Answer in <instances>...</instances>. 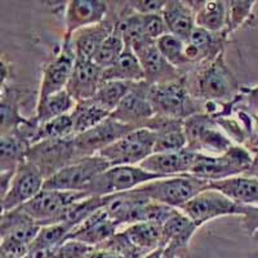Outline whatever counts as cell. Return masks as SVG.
I'll list each match as a JSON object with an SVG mask.
<instances>
[{"label":"cell","instance_id":"obj_24","mask_svg":"<svg viewBox=\"0 0 258 258\" xmlns=\"http://www.w3.org/2000/svg\"><path fill=\"white\" fill-rule=\"evenodd\" d=\"M40 230L41 226L21 208L2 212V220H0L2 238H11L26 245H31Z\"/></svg>","mask_w":258,"mask_h":258},{"label":"cell","instance_id":"obj_47","mask_svg":"<svg viewBox=\"0 0 258 258\" xmlns=\"http://www.w3.org/2000/svg\"><path fill=\"white\" fill-rule=\"evenodd\" d=\"M241 96L243 101H245L246 107L249 109L250 114H258V85L253 88H241Z\"/></svg>","mask_w":258,"mask_h":258},{"label":"cell","instance_id":"obj_28","mask_svg":"<svg viewBox=\"0 0 258 258\" xmlns=\"http://www.w3.org/2000/svg\"><path fill=\"white\" fill-rule=\"evenodd\" d=\"M120 80V82L140 83L145 82V73L131 44L126 43L125 49L111 68L102 70V83Z\"/></svg>","mask_w":258,"mask_h":258},{"label":"cell","instance_id":"obj_23","mask_svg":"<svg viewBox=\"0 0 258 258\" xmlns=\"http://www.w3.org/2000/svg\"><path fill=\"white\" fill-rule=\"evenodd\" d=\"M198 229L199 227L183 212L176 208L163 223L161 246H170L179 252L187 253L188 244Z\"/></svg>","mask_w":258,"mask_h":258},{"label":"cell","instance_id":"obj_39","mask_svg":"<svg viewBox=\"0 0 258 258\" xmlns=\"http://www.w3.org/2000/svg\"><path fill=\"white\" fill-rule=\"evenodd\" d=\"M227 4V27L225 34L227 36L240 29L252 17V11L254 8V0H231L226 2Z\"/></svg>","mask_w":258,"mask_h":258},{"label":"cell","instance_id":"obj_2","mask_svg":"<svg viewBox=\"0 0 258 258\" xmlns=\"http://www.w3.org/2000/svg\"><path fill=\"white\" fill-rule=\"evenodd\" d=\"M209 187H211V181L198 178L192 174H183V176L154 179L144 185H140L135 190L145 194L154 202L179 209Z\"/></svg>","mask_w":258,"mask_h":258},{"label":"cell","instance_id":"obj_51","mask_svg":"<svg viewBox=\"0 0 258 258\" xmlns=\"http://www.w3.org/2000/svg\"><path fill=\"white\" fill-rule=\"evenodd\" d=\"M187 253L179 252V250L174 249V248H165V253L163 258H186Z\"/></svg>","mask_w":258,"mask_h":258},{"label":"cell","instance_id":"obj_37","mask_svg":"<svg viewBox=\"0 0 258 258\" xmlns=\"http://www.w3.org/2000/svg\"><path fill=\"white\" fill-rule=\"evenodd\" d=\"M74 124L70 114L52 119L47 123H39L34 145L48 140H64L74 137Z\"/></svg>","mask_w":258,"mask_h":258},{"label":"cell","instance_id":"obj_14","mask_svg":"<svg viewBox=\"0 0 258 258\" xmlns=\"http://www.w3.org/2000/svg\"><path fill=\"white\" fill-rule=\"evenodd\" d=\"M75 62L77 57L74 53L71 39H63L61 50L45 64L39 89V98H45L64 91L70 82Z\"/></svg>","mask_w":258,"mask_h":258},{"label":"cell","instance_id":"obj_45","mask_svg":"<svg viewBox=\"0 0 258 258\" xmlns=\"http://www.w3.org/2000/svg\"><path fill=\"white\" fill-rule=\"evenodd\" d=\"M167 2L164 0H136V2H128L135 13L138 15H160L164 9Z\"/></svg>","mask_w":258,"mask_h":258},{"label":"cell","instance_id":"obj_36","mask_svg":"<svg viewBox=\"0 0 258 258\" xmlns=\"http://www.w3.org/2000/svg\"><path fill=\"white\" fill-rule=\"evenodd\" d=\"M73 230L74 227L69 223H53V225L41 226L38 236L30 245V250L57 248L68 239L69 234Z\"/></svg>","mask_w":258,"mask_h":258},{"label":"cell","instance_id":"obj_21","mask_svg":"<svg viewBox=\"0 0 258 258\" xmlns=\"http://www.w3.org/2000/svg\"><path fill=\"white\" fill-rule=\"evenodd\" d=\"M225 32H211L195 27L186 41V56L191 64H206L223 52Z\"/></svg>","mask_w":258,"mask_h":258},{"label":"cell","instance_id":"obj_30","mask_svg":"<svg viewBox=\"0 0 258 258\" xmlns=\"http://www.w3.org/2000/svg\"><path fill=\"white\" fill-rule=\"evenodd\" d=\"M31 145L18 131L2 136L0 138V172L16 170L27 159Z\"/></svg>","mask_w":258,"mask_h":258},{"label":"cell","instance_id":"obj_10","mask_svg":"<svg viewBox=\"0 0 258 258\" xmlns=\"http://www.w3.org/2000/svg\"><path fill=\"white\" fill-rule=\"evenodd\" d=\"M75 160H78V158L74 146V137L48 140L32 145L26 159V161L40 170L45 181Z\"/></svg>","mask_w":258,"mask_h":258},{"label":"cell","instance_id":"obj_43","mask_svg":"<svg viewBox=\"0 0 258 258\" xmlns=\"http://www.w3.org/2000/svg\"><path fill=\"white\" fill-rule=\"evenodd\" d=\"M142 22H144L145 34L150 40L156 41L165 34H169L164 18L160 15H141Z\"/></svg>","mask_w":258,"mask_h":258},{"label":"cell","instance_id":"obj_48","mask_svg":"<svg viewBox=\"0 0 258 258\" xmlns=\"http://www.w3.org/2000/svg\"><path fill=\"white\" fill-rule=\"evenodd\" d=\"M85 258H125L120 254H116L110 250L100 249V248H94L89 254L85 255Z\"/></svg>","mask_w":258,"mask_h":258},{"label":"cell","instance_id":"obj_3","mask_svg":"<svg viewBox=\"0 0 258 258\" xmlns=\"http://www.w3.org/2000/svg\"><path fill=\"white\" fill-rule=\"evenodd\" d=\"M252 161L253 155L245 147L234 145L221 155L197 154L190 174L211 182L221 181L245 174Z\"/></svg>","mask_w":258,"mask_h":258},{"label":"cell","instance_id":"obj_41","mask_svg":"<svg viewBox=\"0 0 258 258\" xmlns=\"http://www.w3.org/2000/svg\"><path fill=\"white\" fill-rule=\"evenodd\" d=\"M145 128L150 129L156 136L164 135V133L174 132L185 129V119H177V117L163 116V115H154L146 123Z\"/></svg>","mask_w":258,"mask_h":258},{"label":"cell","instance_id":"obj_31","mask_svg":"<svg viewBox=\"0 0 258 258\" xmlns=\"http://www.w3.org/2000/svg\"><path fill=\"white\" fill-rule=\"evenodd\" d=\"M77 102L69 92L64 91L48 96L45 98H39L36 105L35 119L39 123H47V121L62 116V115L71 114Z\"/></svg>","mask_w":258,"mask_h":258},{"label":"cell","instance_id":"obj_40","mask_svg":"<svg viewBox=\"0 0 258 258\" xmlns=\"http://www.w3.org/2000/svg\"><path fill=\"white\" fill-rule=\"evenodd\" d=\"M186 147H187V138L185 135V129L174 131V132L156 136L154 154L174 153V151H179Z\"/></svg>","mask_w":258,"mask_h":258},{"label":"cell","instance_id":"obj_9","mask_svg":"<svg viewBox=\"0 0 258 258\" xmlns=\"http://www.w3.org/2000/svg\"><path fill=\"white\" fill-rule=\"evenodd\" d=\"M248 206H241L238 203L223 195L214 188H207L199 195L182 206L179 211L192 221L198 227L214 218L225 217V216H241L246 213Z\"/></svg>","mask_w":258,"mask_h":258},{"label":"cell","instance_id":"obj_17","mask_svg":"<svg viewBox=\"0 0 258 258\" xmlns=\"http://www.w3.org/2000/svg\"><path fill=\"white\" fill-rule=\"evenodd\" d=\"M110 13V6L102 0H71L64 12V36H71L84 27L97 25L105 21Z\"/></svg>","mask_w":258,"mask_h":258},{"label":"cell","instance_id":"obj_44","mask_svg":"<svg viewBox=\"0 0 258 258\" xmlns=\"http://www.w3.org/2000/svg\"><path fill=\"white\" fill-rule=\"evenodd\" d=\"M30 252V245L16 241L11 238H2L0 258H25Z\"/></svg>","mask_w":258,"mask_h":258},{"label":"cell","instance_id":"obj_27","mask_svg":"<svg viewBox=\"0 0 258 258\" xmlns=\"http://www.w3.org/2000/svg\"><path fill=\"white\" fill-rule=\"evenodd\" d=\"M195 12L197 27L211 32H225L227 27V4L222 0L188 2Z\"/></svg>","mask_w":258,"mask_h":258},{"label":"cell","instance_id":"obj_18","mask_svg":"<svg viewBox=\"0 0 258 258\" xmlns=\"http://www.w3.org/2000/svg\"><path fill=\"white\" fill-rule=\"evenodd\" d=\"M119 21V12H110L102 22L84 27L71 36L74 53L77 61H93L96 53L103 44V41L114 32Z\"/></svg>","mask_w":258,"mask_h":258},{"label":"cell","instance_id":"obj_13","mask_svg":"<svg viewBox=\"0 0 258 258\" xmlns=\"http://www.w3.org/2000/svg\"><path fill=\"white\" fill-rule=\"evenodd\" d=\"M45 178L34 164L25 161L16 170L6 197L2 198V212L17 209L44 188Z\"/></svg>","mask_w":258,"mask_h":258},{"label":"cell","instance_id":"obj_22","mask_svg":"<svg viewBox=\"0 0 258 258\" xmlns=\"http://www.w3.org/2000/svg\"><path fill=\"white\" fill-rule=\"evenodd\" d=\"M102 84V69L93 61H77L66 91L75 102L92 100Z\"/></svg>","mask_w":258,"mask_h":258},{"label":"cell","instance_id":"obj_38","mask_svg":"<svg viewBox=\"0 0 258 258\" xmlns=\"http://www.w3.org/2000/svg\"><path fill=\"white\" fill-rule=\"evenodd\" d=\"M125 40L120 31L115 27L114 32L109 38L103 41V44L98 49V52L94 56L93 62L98 64L102 70L111 68L112 64L117 61V58L121 56V53L125 49Z\"/></svg>","mask_w":258,"mask_h":258},{"label":"cell","instance_id":"obj_7","mask_svg":"<svg viewBox=\"0 0 258 258\" xmlns=\"http://www.w3.org/2000/svg\"><path fill=\"white\" fill-rule=\"evenodd\" d=\"M156 135L147 128H138L117 140L98 155L109 161L111 167L140 165L154 154Z\"/></svg>","mask_w":258,"mask_h":258},{"label":"cell","instance_id":"obj_50","mask_svg":"<svg viewBox=\"0 0 258 258\" xmlns=\"http://www.w3.org/2000/svg\"><path fill=\"white\" fill-rule=\"evenodd\" d=\"M244 147H245L252 155L258 154V133H253L249 137V140L245 142Z\"/></svg>","mask_w":258,"mask_h":258},{"label":"cell","instance_id":"obj_46","mask_svg":"<svg viewBox=\"0 0 258 258\" xmlns=\"http://www.w3.org/2000/svg\"><path fill=\"white\" fill-rule=\"evenodd\" d=\"M243 218V225L246 231H248V234L253 239L258 240V206H248L246 213L244 214Z\"/></svg>","mask_w":258,"mask_h":258},{"label":"cell","instance_id":"obj_11","mask_svg":"<svg viewBox=\"0 0 258 258\" xmlns=\"http://www.w3.org/2000/svg\"><path fill=\"white\" fill-rule=\"evenodd\" d=\"M84 198H88L84 191H59L43 188L34 199L20 208L40 226H47L58 222L59 216L66 207Z\"/></svg>","mask_w":258,"mask_h":258},{"label":"cell","instance_id":"obj_16","mask_svg":"<svg viewBox=\"0 0 258 258\" xmlns=\"http://www.w3.org/2000/svg\"><path fill=\"white\" fill-rule=\"evenodd\" d=\"M133 50L141 62L145 73V82L147 84H165V83L176 82L187 75L183 71L174 68L173 64H170L164 58L156 47V41H150L146 44L133 48Z\"/></svg>","mask_w":258,"mask_h":258},{"label":"cell","instance_id":"obj_15","mask_svg":"<svg viewBox=\"0 0 258 258\" xmlns=\"http://www.w3.org/2000/svg\"><path fill=\"white\" fill-rule=\"evenodd\" d=\"M149 93L150 84L146 82L136 83L132 91L110 116L136 129L145 128L147 121L155 115Z\"/></svg>","mask_w":258,"mask_h":258},{"label":"cell","instance_id":"obj_25","mask_svg":"<svg viewBox=\"0 0 258 258\" xmlns=\"http://www.w3.org/2000/svg\"><path fill=\"white\" fill-rule=\"evenodd\" d=\"M161 16L164 18L169 34L187 41L191 32L197 27L195 12L188 2L181 0H167Z\"/></svg>","mask_w":258,"mask_h":258},{"label":"cell","instance_id":"obj_34","mask_svg":"<svg viewBox=\"0 0 258 258\" xmlns=\"http://www.w3.org/2000/svg\"><path fill=\"white\" fill-rule=\"evenodd\" d=\"M29 119L20 114L18 92L13 88L2 85V136L17 131Z\"/></svg>","mask_w":258,"mask_h":258},{"label":"cell","instance_id":"obj_4","mask_svg":"<svg viewBox=\"0 0 258 258\" xmlns=\"http://www.w3.org/2000/svg\"><path fill=\"white\" fill-rule=\"evenodd\" d=\"M186 77L165 84H150L149 98L156 115L187 119L203 112V103L188 92Z\"/></svg>","mask_w":258,"mask_h":258},{"label":"cell","instance_id":"obj_20","mask_svg":"<svg viewBox=\"0 0 258 258\" xmlns=\"http://www.w3.org/2000/svg\"><path fill=\"white\" fill-rule=\"evenodd\" d=\"M119 229L120 227L109 217L105 208H102L77 226L69 234L66 240H77L96 248L114 236Z\"/></svg>","mask_w":258,"mask_h":258},{"label":"cell","instance_id":"obj_8","mask_svg":"<svg viewBox=\"0 0 258 258\" xmlns=\"http://www.w3.org/2000/svg\"><path fill=\"white\" fill-rule=\"evenodd\" d=\"M111 167L101 155L85 156L64 167L45 181L44 190L84 191L87 186Z\"/></svg>","mask_w":258,"mask_h":258},{"label":"cell","instance_id":"obj_26","mask_svg":"<svg viewBox=\"0 0 258 258\" xmlns=\"http://www.w3.org/2000/svg\"><path fill=\"white\" fill-rule=\"evenodd\" d=\"M211 188L220 191L232 202L241 206H258V178L235 176L221 181L211 182Z\"/></svg>","mask_w":258,"mask_h":258},{"label":"cell","instance_id":"obj_32","mask_svg":"<svg viewBox=\"0 0 258 258\" xmlns=\"http://www.w3.org/2000/svg\"><path fill=\"white\" fill-rule=\"evenodd\" d=\"M70 115L74 124V135L77 136L94 128L111 114L100 107L93 100H87L77 102Z\"/></svg>","mask_w":258,"mask_h":258},{"label":"cell","instance_id":"obj_49","mask_svg":"<svg viewBox=\"0 0 258 258\" xmlns=\"http://www.w3.org/2000/svg\"><path fill=\"white\" fill-rule=\"evenodd\" d=\"M25 258H54V248L53 249L30 250Z\"/></svg>","mask_w":258,"mask_h":258},{"label":"cell","instance_id":"obj_1","mask_svg":"<svg viewBox=\"0 0 258 258\" xmlns=\"http://www.w3.org/2000/svg\"><path fill=\"white\" fill-rule=\"evenodd\" d=\"M186 85L191 96L200 102H229L240 93V87L223 58V52L213 61L186 77Z\"/></svg>","mask_w":258,"mask_h":258},{"label":"cell","instance_id":"obj_33","mask_svg":"<svg viewBox=\"0 0 258 258\" xmlns=\"http://www.w3.org/2000/svg\"><path fill=\"white\" fill-rule=\"evenodd\" d=\"M135 84L136 83L120 82V80L103 82L92 100L103 110L112 114L117 106L120 105L121 101L128 96L129 92L132 91Z\"/></svg>","mask_w":258,"mask_h":258},{"label":"cell","instance_id":"obj_12","mask_svg":"<svg viewBox=\"0 0 258 258\" xmlns=\"http://www.w3.org/2000/svg\"><path fill=\"white\" fill-rule=\"evenodd\" d=\"M136 128L121 121L116 120L112 116L106 117L102 123L89 129L87 132L74 136V146L77 151V158L82 159L85 156H93L109 147L117 140H120Z\"/></svg>","mask_w":258,"mask_h":258},{"label":"cell","instance_id":"obj_42","mask_svg":"<svg viewBox=\"0 0 258 258\" xmlns=\"http://www.w3.org/2000/svg\"><path fill=\"white\" fill-rule=\"evenodd\" d=\"M94 246L87 245L77 240H66L54 248V258H85L89 254Z\"/></svg>","mask_w":258,"mask_h":258},{"label":"cell","instance_id":"obj_6","mask_svg":"<svg viewBox=\"0 0 258 258\" xmlns=\"http://www.w3.org/2000/svg\"><path fill=\"white\" fill-rule=\"evenodd\" d=\"M163 178L142 169L140 165H117L110 167L87 186L84 192L87 197H110L115 194L135 190L154 179Z\"/></svg>","mask_w":258,"mask_h":258},{"label":"cell","instance_id":"obj_53","mask_svg":"<svg viewBox=\"0 0 258 258\" xmlns=\"http://www.w3.org/2000/svg\"><path fill=\"white\" fill-rule=\"evenodd\" d=\"M165 253V248H158V249L153 250V252L147 253V254H145L144 257L141 258H163V255H164Z\"/></svg>","mask_w":258,"mask_h":258},{"label":"cell","instance_id":"obj_52","mask_svg":"<svg viewBox=\"0 0 258 258\" xmlns=\"http://www.w3.org/2000/svg\"><path fill=\"white\" fill-rule=\"evenodd\" d=\"M245 176H249V177H258V154L253 155V161H252V165L250 168L248 169V172L245 173Z\"/></svg>","mask_w":258,"mask_h":258},{"label":"cell","instance_id":"obj_29","mask_svg":"<svg viewBox=\"0 0 258 258\" xmlns=\"http://www.w3.org/2000/svg\"><path fill=\"white\" fill-rule=\"evenodd\" d=\"M123 231L126 235V238L129 239V241L144 255L161 246L163 223L160 222H156V221L137 222L125 226Z\"/></svg>","mask_w":258,"mask_h":258},{"label":"cell","instance_id":"obj_19","mask_svg":"<svg viewBox=\"0 0 258 258\" xmlns=\"http://www.w3.org/2000/svg\"><path fill=\"white\" fill-rule=\"evenodd\" d=\"M197 154L198 153L190 150L188 147L179 150V151H174V153L153 154L146 160L142 161L140 167L150 173L158 174L163 178L183 176V174H190Z\"/></svg>","mask_w":258,"mask_h":258},{"label":"cell","instance_id":"obj_5","mask_svg":"<svg viewBox=\"0 0 258 258\" xmlns=\"http://www.w3.org/2000/svg\"><path fill=\"white\" fill-rule=\"evenodd\" d=\"M185 135L187 147L198 154L221 155L235 145L216 119L203 112L185 119Z\"/></svg>","mask_w":258,"mask_h":258},{"label":"cell","instance_id":"obj_35","mask_svg":"<svg viewBox=\"0 0 258 258\" xmlns=\"http://www.w3.org/2000/svg\"><path fill=\"white\" fill-rule=\"evenodd\" d=\"M156 47L170 64L186 74L185 68L191 64L186 56V41L172 34H165L156 40Z\"/></svg>","mask_w":258,"mask_h":258}]
</instances>
